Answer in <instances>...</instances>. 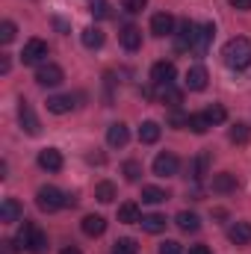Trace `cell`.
<instances>
[{"instance_id":"4dcf8cb0","label":"cell","mask_w":251,"mask_h":254,"mask_svg":"<svg viewBox=\"0 0 251 254\" xmlns=\"http://www.w3.org/2000/svg\"><path fill=\"white\" fill-rule=\"evenodd\" d=\"M189 130H192V133H198V136H201V133H207V130H210V119H207V116H204V113H192V116H189Z\"/></svg>"},{"instance_id":"836d02e7","label":"cell","mask_w":251,"mask_h":254,"mask_svg":"<svg viewBox=\"0 0 251 254\" xmlns=\"http://www.w3.org/2000/svg\"><path fill=\"white\" fill-rule=\"evenodd\" d=\"M113 254H139V246H136V240L125 237V240H119V243L113 246Z\"/></svg>"},{"instance_id":"5bb4252c","label":"cell","mask_w":251,"mask_h":254,"mask_svg":"<svg viewBox=\"0 0 251 254\" xmlns=\"http://www.w3.org/2000/svg\"><path fill=\"white\" fill-rule=\"evenodd\" d=\"M119 39H122V48L125 51H139L142 48V30L133 27V24H127L125 30L119 33Z\"/></svg>"},{"instance_id":"277c9868","label":"cell","mask_w":251,"mask_h":254,"mask_svg":"<svg viewBox=\"0 0 251 254\" xmlns=\"http://www.w3.org/2000/svg\"><path fill=\"white\" fill-rule=\"evenodd\" d=\"M63 80H65L63 68H60V65H54V63L39 65V71H36V83H39V86H45V89H54V86H60Z\"/></svg>"},{"instance_id":"2e32d148","label":"cell","mask_w":251,"mask_h":254,"mask_svg":"<svg viewBox=\"0 0 251 254\" xmlns=\"http://www.w3.org/2000/svg\"><path fill=\"white\" fill-rule=\"evenodd\" d=\"M80 228H83V234H86V237H101V234L107 231V219L92 213V216H86V219H83V225H80Z\"/></svg>"},{"instance_id":"7402d4cb","label":"cell","mask_w":251,"mask_h":254,"mask_svg":"<svg viewBox=\"0 0 251 254\" xmlns=\"http://www.w3.org/2000/svg\"><path fill=\"white\" fill-rule=\"evenodd\" d=\"M119 222H125V225H136V222H142L139 204H133V201L122 204V207H119Z\"/></svg>"},{"instance_id":"7bdbcfd3","label":"cell","mask_w":251,"mask_h":254,"mask_svg":"<svg viewBox=\"0 0 251 254\" xmlns=\"http://www.w3.org/2000/svg\"><path fill=\"white\" fill-rule=\"evenodd\" d=\"M54 24H57V30H63V33H68V24H65L63 18H54Z\"/></svg>"},{"instance_id":"7a4b0ae2","label":"cell","mask_w":251,"mask_h":254,"mask_svg":"<svg viewBox=\"0 0 251 254\" xmlns=\"http://www.w3.org/2000/svg\"><path fill=\"white\" fill-rule=\"evenodd\" d=\"M36 204L42 213H57L65 207V192H60L57 187H42L36 192Z\"/></svg>"},{"instance_id":"52a82bcc","label":"cell","mask_w":251,"mask_h":254,"mask_svg":"<svg viewBox=\"0 0 251 254\" xmlns=\"http://www.w3.org/2000/svg\"><path fill=\"white\" fill-rule=\"evenodd\" d=\"M45 57H48V42H42V39H30L24 45V51H21L24 65H39Z\"/></svg>"},{"instance_id":"b9f144b4","label":"cell","mask_w":251,"mask_h":254,"mask_svg":"<svg viewBox=\"0 0 251 254\" xmlns=\"http://www.w3.org/2000/svg\"><path fill=\"white\" fill-rule=\"evenodd\" d=\"M189 254H210V249H207V246H192Z\"/></svg>"},{"instance_id":"8d00e7d4","label":"cell","mask_w":251,"mask_h":254,"mask_svg":"<svg viewBox=\"0 0 251 254\" xmlns=\"http://www.w3.org/2000/svg\"><path fill=\"white\" fill-rule=\"evenodd\" d=\"M204 175H207V154H201V157L195 160V166H192V178H195V181H201Z\"/></svg>"},{"instance_id":"1f68e13d","label":"cell","mask_w":251,"mask_h":254,"mask_svg":"<svg viewBox=\"0 0 251 254\" xmlns=\"http://www.w3.org/2000/svg\"><path fill=\"white\" fill-rule=\"evenodd\" d=\"M89 12H92V18H95V21H107V18H113V6H110L107 0H95Z\"/></svg>"},{"instance_id":"60d3db41","label":"cell","mask_w":251,"mask_h":254,"mask_svg":"<svg viewBox=\"0 0 251 254\" xmlns=\"http://www.w3.org/2000/svg\"><path fill=\"white\" fill-rule=\"evenodd\" d=\"M228 3H231L234 9H240V12H249L251 9V0H228Z\"/></svg>"},{"instance_id":"9a60e30c","label":"cell","mask_w":251,"mask_h":254,"mask_svg":"<svg viewBox=\"0 0 251 254\" xmlns=\"http://www.w3.org/2000/svg\"><path fill=\"white\" fill-rule=\"evenodd\" d=\"M127 139H130V133H127V125H122V122L110 125V130H107V142H110V148H125Z\"/></svg>"},{"instance_id":"e575fe53","label":"cell","mask_w":251,"mask_h":254,"mask_svg":"<svg viewBox=\"0 0 251 254\" xmlns=\"http://www.w3.org/2000/svg\"><path fill=\"white\" fill-rule=\"evenodd\" d=\"M207 119H210V125H222L225 119H228V113H225V107L222 104H213V107H207V113H204Z\"/></svg>"},{"instance_id":"cb8c5ba5","label":"cell","mask_w":251,"mask_h":254,"mask_svg":"<svg viewBox=\"0 0 251 254\" xmlns=\"http://www.w3.org/2000/svg\"><path fill=\"white\" fill-rule=\"evenodd\" d=\"M175 222H178V228H181L184 234H195V231L201 228V219H198L195 213H189V210L178 213V219H175Z\"/></svg>"},{"instance_id":"5b68a950","label":"cell","mask_w":251,"mask_h":254,"mask_svg":"<svg viewBox=\"0 0 251 254\" xmlns=\"http://www.w3.org/2000/svg\"><path fill=\"white\" fill-rule=\"evenodd\" d=\"M178 169H181V160H178L172 151L157 154V160H154V175H157V178H175Z\"/></svg>"},{"instance_id":"d4e9b609","label":"cell","mask_w":251,"mask_h":254,"mask_svg":"<svg viewBox=\"0 0 251 254\" xmlns=\"http://www.w3.org/2000/svg\"><path fill=\"white\" fill-rule=\"evenodd\" d=\"M148 234H160V231H166V216H160V213H151V216H142V222H139Z\"/></svg>"},{"instance_id":"8992f818","label":"cell","mask_w":251,"mask_h":254,"mask_svg":"<svg viewBox=\"0 0 251 254\" xmlns=\"http://www.w3.org/2000/svg\"><path fill=\"white\" fill-rule=\"evenodd\" d=\"M175 77H178V68H175L172 60H160L151 68V83L154 86H169V83H175Z\"/></svg>"},{"instance_id":"484cf974","label":"cell","mask_w":251,"mask_h":254,"mask_svg":"<svg viewBox=\"0 0 251 254\" xmlns=\"http://www.w3.org/2000/svg\"><path fill=\"white\" fill-rule=\"evenodd\" d=\"M213 39H216V27H213V24H201V33H198V45H195V51L204 54V51L210 48Z\"/></svg>"},{"instance_id":"44dd1931","label":"cell","mask_w":251,"mask_h":254,"mask_svg":"<svg viewBox=\"0 0 251 254\" xmlns=\"http://www.w3.org/2000/svg\"><path fill=\"white\" fill-rule=\"evenodd\" d=\"M160 125L157 122H142V127H139V142L142 145H154L157 139H160Z\"/></svg>"},{"instance_id":"30bf717a","label":"cell","mask_w":251,"mask_h":254,"mask_svg":"<svg viewBox=\"0 0 251 254\" xmlns=\"http://www.w3.org/2000/svg\"><path fill=\"white\" fill-rule=\"evenodd\" d=\"M207 80H210V77H207V68H204V65H192L187 71V80H184V83H187L189 92H201V89H207Z\"/></svg>"},{"instance_id":"6da1fadb","label":"cell","mask_w":251,"mask_h":254,"mask_svg":"<svg viewBox=\"0 0 251 254\" xmlns=\"http://www.w3.org/2000/svg\"><path fill=\"white\" fill-rule=\"evenodd\" d=\"M222 60H225L228 68H234V71L249 68L251 65V42L246 36H234V39L222 48Z\"/></svg>"},{"instance_id":"4316f807","label":"cell","mask_w":251,"mask_h":254,"mask_svg":"<svg viewBox=\"0 0 251 254\" xmlns=\"http://www.w3.org/2000/svg\"><path fill=\"white\" fill-rule=\"evenodd\" d=\"M157 98L166 101V104H172V107H178V104L184 101V92L175 89V83H169V86H160V95H157Z\"/></svg>"},{"instance_id":"bcb514c9","label":"cell","mask_w":251,"mask_h":254,"mask_svg":"<svg viewBox=\"0 0 251 254\" xmlns=\"http://www.w3.org/2000/svg\"><path fill=\"white\" fill-rule=\"evenodd\" d=\"M77 204V195H65V207H74Z\"/></svg>"},{"instance_id":"9c48e42d","label":"cell","mask_w":251,"mask_h":254,"mask_svg":"<svg viewBox=\"0 0 251 254\" xmlns=\"http://www.w3.org/2000/svg\"><path fill=\"white\" fill-rule=\"evenodd\" d=\"M151 33H154L157 39L172 36V33H175V18H172L169 12H157V15L151 18Z\"/></svg>"},{"instance_id":"3957f363","label":"cell","mask_w":251,"mask_h":254,"mask_svg":"<svg viewBox=\"0 0 251 254\" xmlns=\"http://www.w3.org/2000/svg\"><path fill=\"white\" fill-rule=\"evenodd\" d=\"M198 33H201V27L187 18V21L181 24V30H178V39H175L178 51H195V45H198Z\"/></svg>"},{"instance_id":"f35d334b","label":"cell","mask_w":251,"mask_h":254,"mask_svg":"<svg viewBox=\"0 0 251 254\" xmlns=\"http://www.w3.org/2000/svg\"><path fill=\"white\" fill-rule=\"evenodd\" d=\"M160 254H184V249H181V243H175V240H166V243L160 246Z\"/></svg>"},{"instance_id":"74e56055","label":"cell","mask_w":251,"mask_h":254,"mask_svg":"<svg viewBox=\"0 0 251 254\" xmlns=\"http://www.w3.org/2000/svg\"><path fill=\"white\" fill-rule=\"evenodd\" d=\"M148 6V0H122V9L130 12V15H136V12H142Z\"/></svg>"},{"instance_id":"8fae6325","label":"cell","mask_w":251,"mask_h":254,"mask_svg":"<svg viewBox=\"0 0 251 254\" xmlns=\"http://www.w3.org/2000/svg\"><path fill=\"white\" fill-rule=\"evenodd\" d=\"M213 192H219V195H231V192H237V175H231V172H219V175H213Z\"/></svg>"},{"instance_id":"f1b7e54d","label":"cell","mask_w":251,"mask_h":254,"mask_svg":"<svg viewBox=\"0 0 251 254\" xmlns=\"http://www.w3.org/2000/svg\"><path fill=\"white\" fill-rule=\"evenodd\" d=\"M48 246H51V243H48V234L36 228V234H33V240H30V249H27V252H30V254H48Z\"/></svg>"},{"instance_id":"d6a6232c","label":"cell","mask_w":251,"mask_h":254,"mask_svg":"<svg viewBox=\"0 0 251 254\" xmlns=\"http://www.w3.org/2000/svg\"><path fill=\"white\" fill-rule=\"evenodd\" d=\"M122 175H125L130 184H136V181L142 178V163H136V160H127L125 166H122Z\"/></svg>"},{"instance_id":"ffe728a7","label":"cell","mask_w":251,"mask_h":254,"mask_svg":"<svg viewBox=\"0 0 251 254\" xmlns=\"http://www.w3.org/2000/svg\"><path fill=\"white\" fill-rule=\"evenodd\" d=\"M33 234H36V225H33V222H24V225H21V231L15 234V243H12V246H15V249H21V252H27V249H30Z\"/></svg>"},{"instance_id":"d590c367","label":"cell","mask_w":251,"mask_h":254,"mask_svg":"<svg viewBox=\"0 0 251 254\" xmlns=\"http://www.w3.org/2000/svg\"><path fill=\"white\" fill-rule=\"evenodd\" d=\"M15 33H18V27H15L12 21H3V24H0V42H3V45H9V42L15 39Z\"/></svg>"},{"instance_id":"e0dca14e","label":"cell","mask_w":251,"mask_h":254,"mask_svg":"<svg viewBox=\"0 0 251 254\" xmlns=\"http://www.w3.org/2000/svg\"><path fill=\"white\" fill-rule=\"evenodd\" d=\"M48 110L54 116H65V113L74 110V98L71 95H54V98H48Z\"/></svg>"},{"instance_id":"ac0fdd59","label":"cell","mask_w":251,"mask_h":254,"mask_svg":"<svg viewBox=\"0 0 251 254\" xmlns=\"http://www.w3.org/2000/svg\"><path fill=\"white\" fill-rule=\"evenodd\" d=\"M18 219H21V204H18L15 198H6L3 207H0V222H3V225H12V222H18Z\"/></svg>"},{"instance_id":"603a6c76","label":"cell","mask_w":251,"mask_h":254,"mask_svg":"<svg viewBox=\"0 0 251 254\" xmlns=\"http://www.w3.org/2000/svg\"><path fill=\"white\" fill-rule=\"evenodd\" d=\"M95 198H98L101 204H113V201L119 198V190H116V184H110V181H101V184L95 187Z\"/></svg>"},{"instance_id":"7c38bea8","label":"cell","mask_w":251,"mask_h":254,"mask_svg":"<svg viewBox=\"0 0 251 254\" xmlns=\"http://www.w3.org/2000/svg\"><path fill=\"white\" fill-rule=\"evenodd\" d=\"M39 166L45 172H60L63 169V154L57 148H45V151H39Z\"/></svg>"},{"instance_id":"ee69618b","label":"cell","mask_w":251,"mask_h":254,"mask_svg":"<svg viewBox=\"0 0 251 254\" xmlns=\"http://www.w3.org/2000/svg\"><path fill=\"white\" fill-rule=\"evenodd\" d=\"M9 65H12V63H9V57H6V54H3V60H0V71H3V74H6V71H9Z\"/></svg>"},{"instance_id":"d6986e66","label":"cell","mask_w":251,"mask_h":254,"mask_svg":"<svg viewBox=\"0 0 251 254\" xmlns=\"http://www.w3.org/2000/svg\"><path fill=\"white\" fill-rule=\"evenodd\" d=\"M80 39H83V48H89V51H98V48L104 45V30H101V27H86Z\"/></svg>"},{"instance_id":"ab89813d","label":"cell","mask_w":251,"mask_h":254,"mask_svg":"<svg viewBox=\"0 0 251 254\" xmlns=\"http://www.w3.org/2000/svg\"><path fill=\"white\" fill-rule=\"evenodd\" d=\"M169 125H172V127H187L189 125V116H184V113H172V116H169Z\"/></svg>"},{"instance_id":"ba28073f","label":"cell","mask_w":251,"mask_h":254,"mask_svg":"<svg viewBox=\"0 0 251 254\" xmlns=\"http://www.w3.org/2000/svg\"><path fill=\"white\" fill-rule=\"evenodd\" d=\"M18 119H21V127H24L30 136H39V133H42V125H39V119H36V113H33V107H30L27 101H21V107H18Z\"/></svg>"},{"instance_id":"4fadbf2b","label":"cell","mask_w":251,"mask_h":254,"mask_svg":"<svg viewBox=\"0 0 251 254\" xmlns=\"http://www.w3.org/2000/svg\"><path fill=\"white\" fill-rule=\"evenodd\" d=\"M228 240H231L234 246H249L251 243V225L249 222H234V225L228 228Z\"/></svg>"},{"instance_id":"83f0119b","label":"cell","mask_w":251,"mask_h":254,"mask_svg":"<svg viewBox=\"0 0 251 254\" xmlns=\"http://www.w3.org/2000/svg\"><path fill=\"white\" fill-rule=\"evenodd\" d=\"M228 136H231V142H234V145H246V142L251 139V127L246 125V122H237V125L231 127V133H228Z\"/></svg>"},{"instance_id":"f6af8a7d","label":"cell","mask_w":251,"mask_h":254,"mask_svg":"<svg viewBox=\"0 0 251 254\" xmlns=\"http://www.w3.org/2000/svg\"><path fill=\"white\" fill-rule=\"evenodd\" d=\"M60 254H83V252H80L77 246H68V249H63V252H60Z\"/></svg>"},{"instance_id":"f546056e","label":"cell","mask_w":251,"mask_h":254,"mask_svg":"<svg viewBox=\"0 0 251 254\" xmlns=\"http://www.w3.org/2000/svg\"><path fill=\"white\" fill-rule=\"evenodd\" d=\"M142 201L145 204H163V201H169V192L160 190V187H145L142 190Z\"/></svg>"}]
</instances>
